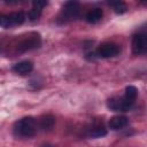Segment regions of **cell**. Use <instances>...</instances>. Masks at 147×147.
<instances>
[{
	"instance_id": "1",
	"label": "cell",
	"mask_w": 147,
	"mask_h": 147,
	"mask_svg": "<svg viewBox=\"0 0 147 147\" xmlns=\"http://www.w3.org/2000/svg\"><path fill=\"white\" fill-rule=\"evenodd\" d=\"M37 131V122L33 117L28 116L18 119L14 124V133L17 137H23V138H30L34 136Z\"/></svg>"
},
{
	"instance_id": "2",
	"label": "cell",
	"mask_w": 147,
	"mask_h": 147,
	"mask_svg": "<svg viewBox=\"0 0 147 147\" xmlns=\"http://www.w3.org/2000/svg\"><path fill=\"white\" fill-rule=\"evenodd\" d=\"M132 106L133 103L124 98H111L107 101V107L113 111H127Z\"/></svg>"
},
{
	"instance_id": "3",
	"label": "cell",
	"mask_w": 147,
	"mask_h": 147,
	"mask_svg": "<svg viewBox=\"0 0 147 147\" xmlns=\"http://www.w3.org/2000/svg\"><path fill=\"white\" fill-rule=\"evenodd\" d=\"M147 48V37L145 33H136L132 37V52L136 55L144 54Z\"/></svg>"
},
{
	"instance_id": "4",
	"label": "cell",
	"mask_w": 147,
	"mask_h": 147,
	"mask_svg": "<svg viewBox=\"0 0 147 147\" xmlns=\"http://www.w3.org/2000/svg\"><path fill=\"white\" fill-rule=\"evenodd\" d=\"M119 53V46L114 42H103L98 47L96 54L100 57H114Z\"/></svg>"
},
{
	"instance_id": "5",
	"label": "cell",
	"mask_w": 147,
	"mask_h": 147,
	"mask_svg": "<svg viewBox=\"0 0 147 147\" xmlns=\"http://www.w3.org/2000/svg\"><path fill=\"white\" fill-rule=\"evenodd\" d=\"M80 6L77 1H67L62 8V15L67 20H75L79 16Z\"/></svg>"
},
{
	"instance_id": "6",
	"label": "cell",
	"mask_w": 147,
	"mask_h": 147,
	"mask_svg": "<svg viewBox=\"0 0 147 147\" xmlns=\"http://www.w3.org/2000/svg\"><path fill=\"white\" fill-rule=\"evenodd\" d=\"M39 46H40V37L39 34H34L33 37H29L24 39L23 41H21L17 46V51L25 52V51H30L33 48H38Z\"/></svg>"
},
{
	"instance_id": "7",
	"label": "cell",
	"mask_w": 147,
	"mask_h": 147,
	"mask_svg": "<svg viewBox=\"0 0 147 147\" xmlns=\"http://www.w3.org/2000/svg\"><path fill=\"white\" fill-rule=\"evenodd\" d=\"M129 123V118L124 115H117V116H113L109 119V129L117 131V130H122L123 127H125Z\"/></svg>"
},
{
	"instance_id": "8",
	"label": "cell",
	"mask_w": 147,
	"mask_h": 147,
	"mask_svg": "<svg viewBox=\"0 0 147 147\" xmlns=\"http://www.w3.org/2000/svg\"><path fill=\"white\" fill-rule=\"evenodd\" d=\"M33 70V63L31 61H21L13 67V71L18 75H28Z\"/></svg>"
},
{
	"instance_id": "9",
	"label": "cell",
	"mask_w": 147,
	"mask_h": 147,
	"mask_svg": "<svg viewBox=\"0 0 147 147\" xmlns=\"http://www.w3.org/2000/svg\"><path fill=\"white\" fill-rule=\"evenodd\" d=\"M102 17H103V11H102V9H100V8H94V9H92V10H90V11L86 14V16H85L86 21H87L88 23H91V24L98 23L99 21H101Z\"/></svg>"
},
{
	"instance_id": "10",
	"label": "cell",
	"mask_w": 147,
	"mask_h": 147,
	"mask_svg": "<svg viewBox=\"0 0 147 147\" xmlns=\"http://www.w3.org/2000/svg\"><path fill=\"white\" fill-rule=\"evenodd\" d=\"M55 124V118L52 115H45L39 119V126L42 130H51Z\"/></svg>"
},
{
	"instance_id": "11",
	"label": "cell",
	"mask_w": 147,
	"mask_h": 147,
	"mask_svg": "<svg viewBox=\"0 0 147 147\" xmlns=\"http://www.w3.org/2000/svg\"><path fill=\"white\" fill-rule=\"evenodd\" d=\"M137 95H138V90H137V87L133 86V85H129V86H126V88H125V94H124L123 98L126 99L127 101L134 103V101H136V99H137Z\"/></svg>"
},
{
	"instance_id": "12",
	"label": "cell",
	"mask_w": 147,
	"mask_h": 147,
	"mask_svg": "<svg viewBox=\"0 0 147 147\" xmlns=\"http://www.w3.org/2000/svg\"><path fill=\"white\" fill-rule=\"evenodd\" d=\"M9 16H10V20H11L13 25H20V24H22V23L25 21V18H26V16H25V14H24L23 11L11 13V14H9Z\"/></svg>"
},
{
	"instance_id": "13",
	"label": "cell",
	"mask_w": 147,
	"mask_h": 147,
	"mask_svg": "<svg viewBox=\"0 0 147 147\" xmlns=\"http://www.w3.org/2000/svg\"><path fill=\"white\" fill-rule=\"evenodd\" d=\"M110 5L113 6V9L116 14L121 15V14H124L126 13L127 10V6L123 2V1H115V2H110Z\"/></svg>"
},
{
	"instance_id": "14",
	"label": "cell",
	"mask_w": 147,
	"mask_h": 147,
	"mask_svg": "<svg viewBox=\"0 0 147 147\" xmlns=\"http://www.w3.org/2000/svg\"><path fill=\"white\" fill-rule=\"evenodd\" d=\"M41 11H42L41 8H38V7H34V6H33V7L30 9L29 14H28L29 20H30V21H36V20H38V18L40 17V15H41Z\"/></svg>"
},
{
	"instance_id": "15",
	"label": "cell",
	"mask_w": 147,
	"mask_h": 147,
	"mask_svg": "<svg viewBox=\"0 0 147 147\" xmlns=\"http://www.w3.org/2000/svg\"><path fill=\"white\" fill-rule=\"evenodd\" d=\"M0 26H2L5 29H8V28L14 26L13 23H11V20H10V16L9 15H0Z\"/></svg>"
},
{
	"instance_id": "16",
	"label": "cell",
	"mask_w": 147,
	"mask_h": 147,
	"mask_svg": "<svg viewBox=\"0 0 147 147\" xmlns=\"http://www.w3.org/2000/svg\"><path fill=\"white\" fill-rule=\"evenodd\" d=\"M107 134V131H106V129H103V127H95L92 132H91V136L93 137V138H101V137H105Z\"/></svg>"
},
{
	"instance_id": "17",
	"label": "cell",
	"mask_w": 147,
	"mask_h": 147,
	"mask_svg": "<svg viewBox=\"0 0 147 147\" xmlns=\"http://www.w3.org/2000/svg\"><path fill=\"white\" fill-rule=\"evenodd\" d=\"M46 5H47V1H41V0L33 1V6H34V7H38V8H41V9H42Z\"/></svg>"
}]
</instances>
